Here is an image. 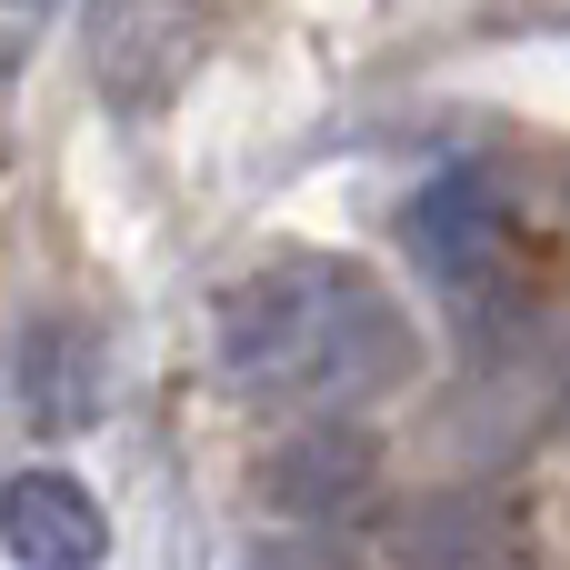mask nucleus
<instances>
[{
    "label": "nucleus",
    "instance_id": "nucleus-4",
    "mask_svg": "<svg viewBox=\"0 0 570 570\" xmlns=\"http://www.w3.org/2000/svg\"><path fill=\"white\" fill-rule=\"evenodd\" d=\"M261 491L271 501H291V521L301 531H321L331 511H351L361 491H371V451L351 441V431H321V441H291L271 471H261Z\"/></svg>",
    "mask_w": 570,
    "mask_h": 570
},
{
    "label": "nucleus",
    "instance_id": "nucleus-7",
    "mask_svg": "<svg viewBox=\"0 0 570 570\" xmlns=\"http://www.w3.org/2000/svg\"><path fill=\"white\" fill-rule=\"evenodd\" d=\"M20 10H60V0H20Z\"/></svg>",
    "mask_w": 570,
    "mask_h": 570
},
{
    "label": "nucleus",
    "instance_id": "nucleus-3",
    "mask_svg": "<svg viewBox=\"0 0 570 570\" xmlns=\"http://www.w3.org/2000/svg\"><path fill=\"white\" fill-rule=\"evenodd\" d=\"M391 551H401V570H501L511 531L491 501H411L391 521Z\"/></svg>",
    "mask_w": 570,
    "mask_h": 570
},
{
    "label": "nucleus",
    "instance_id": "nucleus-6",
    "mask_svg": "<svg viewBox=\"0 0 570 570\" xmlns=\"http://www.w3.org/2000/svg\"><path fill=\"white\" fill-rule=\"evenodd\" d=\"M250 570H351V551L321 541V531H271V541L250 551Z\"/></svg>",
    "mask_w": 570,
    "mask_h": 570
},
{
    "label": "nucleus",
    "instance_id": "nucleus-5",
    "mask_svg": "<svg viewBox=\"0 0 570 570\" xmlns=\"http://www.w3.org/2000/svg\"><path fill=\"white\" fill-rule=\"evenodd\" d=\"M421 250H431V271H451V281H501V261H511V220L491 210L481 180H451V190L421 200Z\"/></svg>",
    "mask_w": 570,
    "mask_h": 570
},
{
    "label": "nucleus",
    "instance_id": "nucleus-2",
    "mask_svg": "<svg viewBox=\"0 0 570 570\" xmlns=\"http://www.w3.org/2000/svg\"><path fill=\"white\" fill-rule=\"evenodd\" d=\"M0 551L20 570H100L110 521L70 471H10L0 481Z\"/></svg>",
    "mask_w": 570,
    "mask_h": 570
},
{
    "label": "nucleus",
    "instance_id": "nucleus-1",
    "mask_svg": "<svg viewBox=\"0 0 570 570\" xmlns=\"http://www.w3.org/2000/svg\"><path fill=\"white\" fill-rule=\"evenodd\" d=\"M210 341H220L230 391L291 411V421H331L351 401H381L421 361L401 301L361 261H331V250H291V261L230 281Z\"/></svg>",
    "mask_w": 570,
    "mask_h": 570
}]
</instances>
